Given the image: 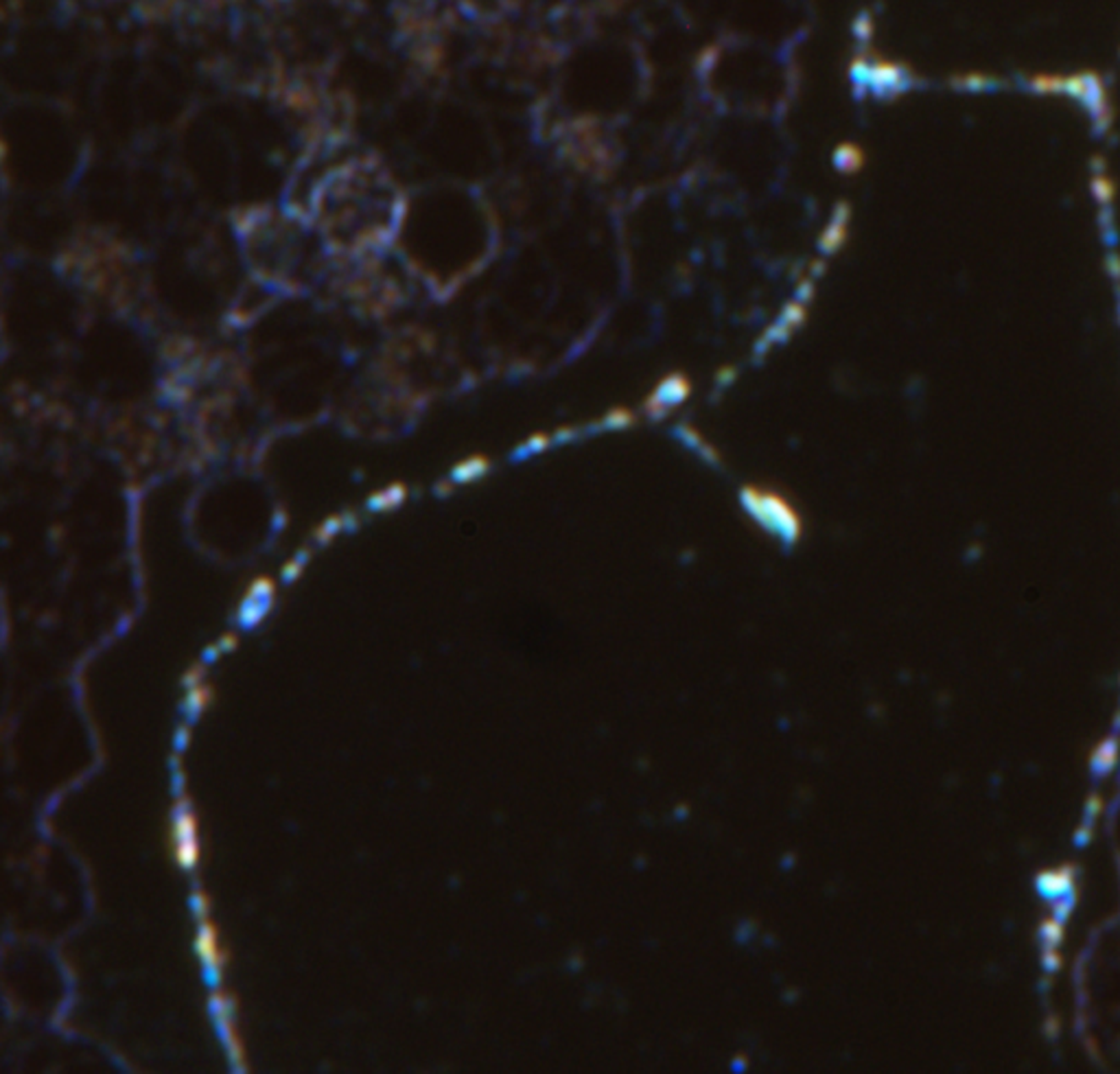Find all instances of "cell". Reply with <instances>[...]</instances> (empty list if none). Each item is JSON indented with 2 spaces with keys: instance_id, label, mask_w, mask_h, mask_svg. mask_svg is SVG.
<instances>
[{
  "instance_id": "cell-1",
  "label": "cell",
  "mask_w": 1120,
  "mask_h": 1074,
  "mask_svg": "<svg viewBox=\"0 0 1120 1074\" xmlns=\"http://www.w3.org/2000/svg\"><path fill=\"white\" fill-rule=\"evenodd\" d=\"M740 505L751 521L786 545H795L803 537L801 512L777 490L755 484L744 486L740 490Z\"/></svg>"
},
{
  "instance_id": "cell-2",
  "label": "cell",
  "mask_w": 1120,
  "mask_h": 1074,
  "mask_svg": "<svg viewBox=\"0 0 1120 1074\" xmlns=\"http://www.w3.org/2000/svg\"><path fill=\"white\" fill-rule=\"evenodd\" d=\"M173 858L184 871L198 867L202 858L198 814L187 801H180L173 812Z\"/></svg>"
},
{
  "instance_id": "cell-3",
  "label": "cell",
  "mask_w": 1120,
  "mask_h": 1074,
  "mask_svg": "<svg viewBox=\"0 0 1120 1074\" xmlns=\"http://www.w3.org/2000/svg\"><path fill=\"white\" fill-rule=\"evenodd\" d=\"M692 396V381L688 379V374L683 373H672L663 377L659 384L655 385V390L650 392V396L646 399V412L650 416H666L667 412L678 407V405H683L685 401Z\"/></svg>"
},
{
  "instance_id": "cell-4",
  "label": "cell",
  "mask_w": 1120,
  "mask_h": 1074,
  "mask_svg": "<svg viewBox=\"0 0 1120 1074\" xmlns=\"http://www.w3.org/2000/svg\"><path fill=\"white\" fill-rule=\"evenodd\" d=\"M195 952H198L199 961H202L204 969H206V979L209 983H219L221 979V969H224V961H226V952L219 946V930L217 925L213 924L210 919H202L199 921V930L198 936H195Z\"/></svg>"
},
{
  "instance_id": "cell-5",
  "label": "cell",
  "mask_w": 1120,
  "mask_h": 1074,
  "mask_svg": "<svg viewBox=\"0 0 1120 1074\" xmlns=\"http://www.w3.org/2000/svg\"><path fill=\"white\" fill-rule=\"evenodd\" d=\"M274 596V582L269 578H258L250 585L246 600L241 604V624L243 626H257L265 617L269 602Z\"/></svg>"
},
{
  "instance_id": "cell-6",
  "label": "cell",
  "mask_w": 1120,
  "mask_h": 1074,
  "mask_svg": "<svg viewBox=\"0 0 1120 1074\" xmlns=\"http://www.w3.org/2000/svg\"><path fill=\"white\" fill-rule=\"evenodd\" d=\"M488 468H491V464H488V460H486L484 455H473V458L459 462L458 466L454 468V477L458 479V482H462V484H469V482L484 477Z\"/></svg>"
},
{
  "instance_id": "cell-7",
  "label": "cell",
  "mask_w": 1120,
  "mask_h": 1074,
  "mask_svg": "<svg viewBox=\"0 0 1120 1074\" xmlns=\"http://www.w3.org/2000/svg\"><path fill=\"white\" fill-rule=\"evenodd\" d=\"M210 701H213V691H210V687L202 685V683H199V685L188 687L187 702H184V707H187L188 716H191V718H195V716H199L204 709L209 707Z\"/></svg>"
},
{
  "instance_id": "cell-8",
  "label": "cell",
  "mask_w": 1120,
  "mask_h": 1074,
  "mask_svg": "<svg viewBox=\"0 0 1120 1074\" xmlns=\"http://www.w3.org/2000/svg\"><path fill=\"white\" fill-rule=\"evenodd\" d=\"M403 499H405V486L392 484L385 490H381V493H377V495H372L370 505H372L374 510H389V508L399 505Z\"/></svg>"
},
{
  "instance_id": "cell-9",
  "label": "cell",
  "mask_w": 1120,
  "mask_h": 1074,
  "mask_svg": "<svg viewBox=\"0 0 1120 1074\" xmlns=\"http://www.w3.org/2000/svg\"><path fill=\"white\" fill-rule=\"evenodd\" d=\"M681 436H683V440L688 442L689 447L696 449V451H699L704 460H710V462H718V455H715L714 447H711L710 442H704V438L700 436L699 431L693 429V427H689V425L681 427Z\"/></svg>"
},
{
  "instance_id": "cell-10",
  "label": "cell",
  "mask_w": 1120,
  "mask_h": 1074,
  "mask_svg": "<svg viewBox=\"0 0 1120 1074\" xmlns=\"http://www.w3.org/2000/svg\"><path fill=\"white\" fill-rule=\"evenodd\" d=\"M604 423H606L608 427H613V429H626V427H630L635 423V416L630 414V410H613L606 416V421Z\"/></svg>"
},
{
  "instance_id": "cell-11",
  "label": "cell",
  "mask_w": 1120,
  "mask_h": 1074,
  "mask_svg": "<svg viewBox=\"0 0 1120 1074\" xmlns=\"http://www.w3.org/2000/svg\"><path fill=\"white\" fill-rule=\"evenodd\" d=\"M523 447H525V453L545 451V449L550 447V436H547V433H536V436L530 438V440L525 442Z\"/></svg>"
},
{
  "instance_id": "cell-12",
  "label": "cell",
  "mask_w": 1120,
  "mask_h": 1074,
  "mask_svg": "<svg viewBox=\"0 0 1120 1074\" xmlns=\"http://www.w3.org/2000/svg\"><path fill=\"white\" fill-rule=\"evenodd\" d=\"M191 904H193V908H195V915H198L199 919H202V917L206 915V913H209V908H210L209 897H206V893H202V891L193 895Z\"/></svg>"
}]
</instances>
